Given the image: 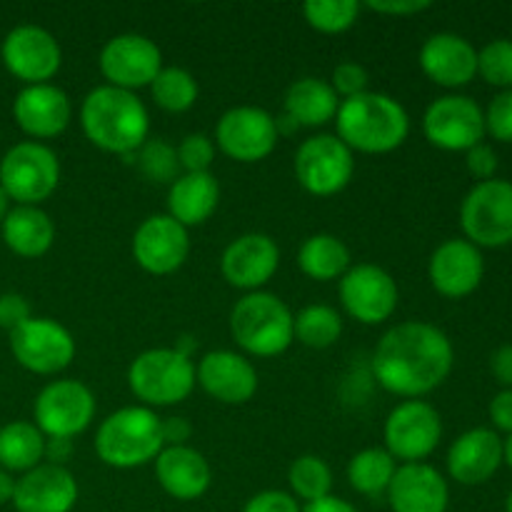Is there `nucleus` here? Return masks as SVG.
Returning a JSON list of instances; mask_svg holds the SVG:
<instances>
[{
    "label": "nucleus",
    "mask_w": 512,
    "mask_h": 512,
    "mask_svg": "<svg viewBox=\"0 0 512 512\" xmlns=\"http://www.w3.org/2000/svg\"><path fill=\"white\" fill-rule=\"evenodd\" d=\"M453 363V343L443 330L425 320H405L375 345L373 375L388 393L420 400L448 380Z\"/></svg>",
    "instance_id": "1"
},
{
    "label": "nucleus",
    "mask_w": 512,
    "mask_h": 512,
    "mask_svg": "<svg viewBox=\"0 0 512 512\" xmlns=\"http://www.w3.org/2000/svg\"><path fill=\"white\" fill-rule=\"evenodd\" d=\"M80 128L98 150L128 158L150 138V115L138 95L103 83L80 103Z\"/></svg>",
    "instance_id": "2"
},
{
    "label": "nucleus",
    "mask_w": 512,
    "mask_h": 512,
    "mask_svg": "<svg viewBox=\"0 0 512 512\" xmlns=\"http://www.w3.org/2000/svg\"><path fill=\"white\" fill-rule=\"evenodd\" d=\"M335 130L353 153L385 155L408 140L410 115L393 95L368 90L358 98L340 100Z\"/></svg>",
    "instance_id": "3"
},
{
    "label": "nucleus",
    "mask_w": 512,
    "mask_h": 512,
    "mask_svg": "<svg viewBox=\"0 0 512 512\" xmlns=\"http://www.w3.org/2000/svg\"><path fill=\"white\" fill-rule=\"evenodd\" d=\"M160 420L145 405H130L110 413L95 433V453L108 468L133 470L155 463L163 445Z\"/></svg>",
    "instance_id": "4"
},
{
    "label": "nucleus",
    "mask_w": 512,
    "mask_h": 512,
    "mask_svg": "<svg viewBox=\"0 0 512 512\" xmlns=\"http://www.w3.org/2000/svg\"><path fill=\"white\" fill-rule=\"evenodd\" d=\"M230 335L253 358H275L293 345L295 315L278 295L245 293L230 310Z\"/></svg>",
    "instance_id": "5"
},
{
    "label": "nucleus",
    "mask_w": 512,
    "mask_h": 512,
    "mask_svg": "<svg viewBox=\"0 0 512 512\" xmlns=\"http://www.w3.org/2000/svg\"><path fill=\"white\" fill-rule=\"evenodd\" d=\"M128 388L145 408H170L193 393L195 365L173 348H150L130 363Z\"/></svg>",
    "instance_id": "6"
},
{
    "label": "nucleus",
    "mask_w": 512,
    "mask_h": 512,
    "mask_svg": "<svg viewBox=\"0 0 512 512\" xmlns=\"http://www.w3.org/2000/svg\"><path fill=\"white\" fill-rule=\"evenodd\" d=\"M60 183V160L45 143H15L0 160V188L15 205H40Z\"/></svg>",
    "instance_id": "7"
},
{
    "label": "nucleus",
    "mask_w": 512,
    "mask_h": 512,
    "mask_svg": "<svg viewBox=\"0 0 512 512\" xmlns=\"http://www.w3.org/2000/svg\"><path fill=\"white\" fill-rule=\"evenodd\" d=\"M460 228L465 240L478 248H503L512 243V183L483 180L473 185L460 205Z\"/></svg>",
    "instance_id": "8"
},
{
    "label": "nucleus",
    "mask_w": 512,
    "mask_h": 512,
    "mask_svg": "<svg viewBox=\"0 0 512 512\" xmlns=\"http://www.w3.org/2000/svg\"><path fill=\"white\" fill-rule=\"evenodd\" d=\"M295 178L305 193L330 198L345 190L355 173V153L338 135L320 133L295 150Z\"/></svg>",
    "instance_id": "9"
},
{
    "label": "nucleus",
    "mask_w": 512,
    "mask_h": 512,
    "mask_svg": "<svg viewBox=\"0 0 512 512\" xmlns=\"http://www.w3.org/2000/svg\"><path fill=\"white\" fill-rule=\"evenodd\" d=\"M385 450L395 463H423L435 453L443 440V420L440 413L425 400H403L390 410L383 428Z\"/></svg>",
    "instance_id": "10"
},
{
    "label": "nucleus",
    "mask_w": 512,
    "mask_h": 512,
    "mask_svg": "<svg viewBox=\"0 0 512 512\" xmlns=\"http://www.w3.org/2000/svg\"><path fill=\"white\" fill-rule=\"evenodd\" d=\"M33 418L45 438L73 440L93 423V390L80 380H53L35 398Z\"/></svg>",
    "instance_id": "11"
},
{
    "label": "nucleus",
    "mask_w": 512,
    "mask_h": 512,
    "mask_svg": "<svg viewBox=\"0 0 512 512\" xmlns=\"http://www.w3.org/2000/svg\"><path fill=\"white\" fill-rule=\"evenodd\" d=\"M278 140L275 118L258 105H235L215 125V145L235 163H260L273 153Z\"/></svg>",
    "instance_id": "12"
},
{
    "label": "nucleus",
    "mask_w": 512,
    "mask_h": 512,
    "mask_svg": "<svg viewBox=\"0 0 512 512\" xmlns=\"http://www.w3.org/2000/svg\"><path fill=\"white\" fill-rule=\"evenodd\" d=\"M10 353L35 375L63 373L75 360V338L53 318H30L10 333Z\"/></svg>",
    "instance_id": "13"
},
{
    "label": "nucleus",
    "mask_w": 512,
    "mask_h": 512,
    "mask_svg": "<svg viewBox=\"0 0 512 512\" xmlns=\"http://www.w3.org/2000/svg\"><path fill=\"white\" fill-rule=\"evenodd\" d=\"M400 290L393 275L373 263L350 265L340 278V303L360 325H380L398 310Z\"/></svg>",
    "instance_id": "14"
},
{
    "label": "nucleus",
    "mask_w": 512,
    "mask_h": 512,
    "mask_svg": "<svg viewBox=\"0 0 512 512\" xmlns=\"http://www.w3.org/2000/svg\"><path fill=\"white\" fill-rule=\"evenodd\" d=\"M423 133L430 145L448 153H468L483 143L485 110L468 95H443L423 115Z\"/></svg>",
    "instance_id": "15"
},
{
    "label": "nucleus",
    "mask_w": 512,
    "mask_h": 512,
    "mask_svg": "<svg viewBox=\"0 0 512 512\" xmlns=\"http://www.w3.org/2000/svg\"><path fill=\"white\" fill-rule=\"evenodd\" d=\"M98 68L105 85L135 93L140 88H150L155 75L163 70V53L145 35L120 33L103 45Z\"/></svg>",
    "instance_id": "16"
},
{
    "label": "nucleus",
    "mask_w": 512,
    "mask_h": 512,
    "mask_svg": "<svg viewBox=\"0 0 512 512\" xmlns=\"http://www.w3.org/2000/svg\"><path fill=\"white\" fill-rule=\"evenodd\" d=\"M0 58L10 75L25 85L50 83L63 65V50L55 35L40 25H15L0 45Z\"/></svg>",
    "instance_id": "17"
},
{
    "label": "nucleus",
    "mask_w": 512,
    "mask_h": 512,
    "mask_svg": "<svg viewBox=\"0 0 512 512\" xmlns=\"http://www.w3.org/2000/svg\"><path fill=\"white\" fill-rule=\"evenodd\" d=\"M190 255L188 228L168 213L150 215L133 235V258L145 273L170 275L185 265Z\"/></svg>",
    "instance_id": "18"
},
{
    "label": "nucleus",
    "mask_w": 512,
    "mask_h": 512,
    "mask_svg": "<svg viewBox=\"0 0 512 512\" xmlns=\"http://www.w3.org/2000/svg\"><path fill=\"white\" fill-rule=\"evenodd\" d=\"M280 268V248L270 235L245 233L228 243L220 255V273L230 288L258 293Z\"/></svg>",
    "instance_id": "19"
},
{
    "label": "nucleus",
    "mask_w": 512,
    "mask_h": 512,
    "mask_svg": "<svg viewBox=\"0 0 512 512\" xmlns=\"http://www.w3.org/2000/svg\"><path fill=\"white\" fill-rule=\"evenodd\" d=\"M13 118L25 135L40 140L58 138L73 120V103L68 93L53 83L25 85L13 100Z\"/></svg>",
    "instance_id": "20"
},
{
    "label": "nucleus",
    "mask_w": 512,
    "mask_h": 512,
    "mask_svg": "<svg viewBox=\"0 0 512 512\" xmlns=\"http://www.w3.org/2000/svg\"><path fill=\"white\" fill-rule=\"evenodd\" d=\"M485 260L478 245L465 238L445 240L435 248L428 263L430 285L438 290L443 298H465L475 293L483 283Z\"/></svg>",
    "instance_id": "21"
},
{
    "label": "nucleus",
    "mask_w": 512,
    "mask_h": 512,
    "mask_svg": "<svg viewBox=\"0 0 512 512\" xmlns=\"http://www.w3.org/2000/svg\"><path fill=\"white\" fill-rule=\"evenodd\" d=\"M195 383L223 405H245L258 393V370L245 355L213 350L200 358Z\"/></svg>",
    "instance_id": "22"
},
{
    "label": "nucleus",
    "mask_w": 512,
    "mask_h": 512,
    "mask_svg": "<svg viewBox=\"0 0 512 512\" xmlns=\"http://www.w3.org/2000/svg\"><path fill=\"white\" fill-rule=\"evenodd\" d=\"M78 480L63 465L40 463L15 480L10 503L18 512H70L78 503Z\"/></svg>",
    "instance_id": "23"
},
{
    "label": "nucleus",
    "mask_w": 512,
    "mask_h": 512,
    "mask_svg": "<svg viewBox=\"0 0 512 512\" xmlns=\"http://www.w3.org/2000/svg\"><path fill=\"white\" fill-rule=\"evenodd\" d=\"M420 68L443 88H463L478 75V50L458 33H435L420 48Z\"/></svg>",
    "instance_id": "24"
},
{
    "label": "nucleus",
    "mask_w": 512,
    "mask_h": 512,
    "mask_svg": "<svg viewBox=\"0 0 512 512\" xmlns=\"http://www.w3.org/2000/svg\"><path fill=\"white\" fill-rule=\"evenodd\" d=\"M385 498L393 512H448L450 488L433 465L408 463L395 470Z\"/></svg>",
    "instance_id": "25"
},
{
    "label": "nucleus",
    "mask_w": 512,
    "mask_h": 512,
    "mask_svg": "<svg viewBox=\"0 0 512 512\" xmlns=\"http://www.w3.org/2000/svg\"><path fill=\"white\" fill-rule=\"evenodd\" d=\"M503 465V440L490 428H473L448 450V473L460 485H483Z\"/></svg>",
    "instance_id": "26"
},
{
    "label": "nucleus",
    "mask_w": 512,
    "mask_h": 512,
    "mask_svg": "<svg viewBox=\"0 0 512 512\" xmlns=\"http://www.w3.org/2000/svg\"><path fill=\"white\" fill-rule=\"evenodd\" d=\"M155 480L170 498L180 503L203 498L213 483V470L205 460L203 453H198L190 445H178V448H163L155 458Z\"/></svg>",
    "instance_id": "27"
},
{
    "label": "nucleus",
    "mask_w": 512,
    "mask_h": 512,
    "mask_svg": "<svg viewBox=\"0 0 512 512\" xmlns=\"http://www.w3.org/2000/svg\"><path fill=\"white\" fill-rule=\"evenodd\" d=\"M220 203V183L213 173H183L168 185V215L183 228L213 218Z\"/></svg>",
    "instance_id": "28"
},
{
    "label": "nucleus",
    "mask_w": 512,
    "mask_h": 512,
    "mask_svg": "<svg viewBox=\"0 0 512 512\" xmlns=\"http://www.w3.org/2000/svg\"><path fill=\"white\" fill-rule=\"evenodd\" d=\"M3 240L20 258H43L55 243V225L40 205H15L0 223Z\"/></svg>",
    "instance_id": "29"
},
{
    "label": "nucleus",
    "mask_w": 512,
    "mask_h": 512,
    "mask_svg": "<svg viewBox=\"0 0 512 512\" xmlns=\"http://www.w3.org/2000/svg\"><path fill=\"white\" fill-rule=\"evenodd\" d=\"M340 98L323 78H300L285 90L283 115L295 128H323L335 120Z\"/></svg>",
    "instance_id": "30"
},
{
    "label": "nucleus",
    "mask_w": 512,
    "mask_h": 512,
    "mask_svg": "<svg viewBox=\"0 0 512 512\" xmlns=\"http://www.w3.org/2000/svg\"><path fill=\"white\" fill-rule=\"evenodd\" d=\"M350 250L338 235L333 233H315L300 245L298 250V268L303 275L318 283H330L340 280L350 270Z\"/></svg>",
    "instance_id": "31"
},
{
    "label": "nucleus",
    "mask_w": 512,
    "mask_h": 512,
    "mask_svg": "<svg viewBox=\"0 0 512 512\" xmlns=\"http://www.w3.org/2000/svg\"><path fill=\"white\" fill-rule=\"evenodd\" d=\"M45 458V435L28 420H13L0 428V468L8 473H28Z\"/></svg>",
    "instance_id": "32"
},
{
    "label": "nucleus",
    "mask_w": 512,
    "mask_h": 512,
    "mask_svg": "<svg viewBox=\"0 0 512 512\" xmlns=\"http://www.w3.org/2000/svg\"><path fill=\"white\" fill-rule=\"evenodd\" d=\"M398 470L393 455L385 448H365L355 453L348 463V483L355 493L375 500L388 493L393 475Z\"/></svg>",
    "instance_id": "33"
},
{
    "label": "nucleus",
    "mask_w": 512,
    "mask_h": 512,
    "mask_svg": "<svg viewBox=\"0 0 512 512\" xmlns=\"http://www.w3.org/2000/svg\"><path fill=\"white\" fill-rule=\"evenodd\" d=\"M198 93L200 88L195 75L178 65H163V70L150 83V95L165 113H188L198 103Z\"/></svg>",
    "instance_id": "34"
},
{
    "label": "nucleus",
    "mask_w": 512,
    "mask_h": 512,
    "mask_svg": "<svg viewBox=\"0 0 512 512\" xmlns=\"http://www.w3.org/2000/svg\"><path fill=\"white\" fill-rule=\"evenodd\" d=\"M343 335V318L330 305H308L295 315V340L305 348H333Z\"/></svg>",
    "instance_id": "35"
},
{
    "label": "nucleus",
    "mask_w": 512,
    "mask_h": 512,
    "mask_svg": "<svg viewBox=\"0 0 512 512\" xmlns=\"http://www.w3.org/2000/svg\"><path fill=\"white\" fill-rule=\"evenodd\" d=\"M290 495L305 500V505L333 495V470L318 455H300L288 468Z\"/></svg>",
    "instance_id": "36"
},
{
    "label": "nucleus",
    "mask_w": 512,
    "mask_h": 512,
    "mask_svg": "<svg viewBox=\"0 0 512 512\" xmlns=\"http://www.w3.org/2000/svg\"><path fill=\"white\" fill-rule=\"evenodd\" d=\"M363 5L355 0H308L303 5L305 23L323 35H340L353 28Z\"/></svg>",
    "instance_id": "37"
},
{
    "label": "nucleus",
    "mask_w": 512,
    "mask_h": 512,
    "mask_svg": "<svg viewBox=\"0 0 512 512\" xmlns=\"http://www.w3.org/2000/svg\"><path fill=\"white\" fill-rule=\"evenodd\" d=\"M133 163L138 165L140 173L150 180V183L170 185L183 175L178 163V153L173 145L163 138H148L140 150L135 153Z\"/></svg>",
    "instance_id": "38"
},
{
    "label": "nucleus",
    "mask_w": 512,
    "mask_h": 512,
    "mask_svg": "<svg viewBox=\"0 0 512 512\" xmlns=\"http://www.w3.org/2000/svg\"><path fill=\"white\" fill-rule=\"evenodd\" d=\"M478 75L490 85L512 88V40L495 38L478 50Z\"/></svg>",
    "instance_id": "39"
},
{
    "label": "nucleus",
    "mask_w": 512,
    "mask_h": 512,
    "mask_svg": "<svg viewBox=\"0 0 512 512\" xmlns=\"http://www.w3.org/2000/svg\"><path fill=\"white\" fill-rule=\"evenodd\" d=\"M183 173H210L215 160V143L205 133H190L175 148Z\"/></svg>",
    "instance_id": "40"
},
{
    "label": "nucleus",
    "mask_w": 512,
    "mask_h": 512,
    "mask_svg": "<svg viewBox=\"0 0 512 512\" xmlns=\"http://www.w3.org/2000/svg\"><path fill=\"white\" fill-rule=\"evenodd\" d=\"M328 83L340 100H348L368 93L370 75L368 70L360 63H355V60H343V63H338L333 68V75H330Z\"/></svg>",
    "instance_id": "41"
},
{
    "label": "nucleus",
    "mask_w": 512,
    "mask_h": 512,
    "mask_svg": "<svg viewBox=\"0 0 512 512\" xmlns=\"http://www.w3.org/2000/svg\"><path fill=\"white\" fill-rule=\"evenodd\" d=\"M485 133H490L500 143H512V88L490 100L485 110Z\"/></svg>",
    "instance_id": "42"
},
{
    "label": "nucleus",
    "mask_w": 512,
    "mask_h": 512,
    "mask_svg": "<svg viewBox=\"0 0 512 512\" xmlns=\"http://www.w3.org/2000/svg\"><path fill=\"white\" fill-rule=\"evenodd\" d=\"M243 512H303V508L285 490H263L245 503Z\"/></svg>",
    "instance_id": "43"
},
{
    "label": "nucleus",
    "mask_w": 512,
    "mask_h": 512,
    "mask_svg": "<svg viewBox=\"0 0 512 512\" xmlns=\"http://www.w3.org/2000/svg\"><path fill=\"white\" fill-rule=\"evenodd\" d=\"M33 318L30 303L20 293H3L0 295V328L13 333L15 328Z\"/></svg>",
    "instance_id": "44"
},
{
    "label": "nucleus",
    "mask_w": 512,
    "mask_h": 512,
    "mask_svg": "<svg viewBox=\"0 0 512 512\" xmlns=\"http://www.w3.org/2000/svg\"><path fill=\"white\" fill-rule=\"evenodd\" d=\"M465 165H468L470 175L478 178V183L493 180L495 170H498V153L488 143H478L465 153Z\"/></svg>",
    "instance_id": "45"
},
{
    "label": "nucleus",
    "mask_w": 512,
    "mask_h": 512,
    "mask_svg": "<svg viewBox=\"0 0 512 512\" xmlns=\"http://www.w3.org/2000/svg\"><path fill=\"white\" fill-rule=\"evenodd\" d=\"M365 8L380 15H395V18H408V15H418L423 10L433 8L430 0H370Z\"/></svg>",
    "instance_id": "46"
},
{
    "label": "nucleus",
    "mask_w": 512,
    "mask_h": 512,
    "mask_svg": "<svg viewBox=\"0 0 512 512\" xmlns=\"http://www.w3.org/2000/svg\"><path fill=\"white\" fill-rule=\"evenodd\" d=\"M488 413L500 433L512 435V390H500V393L490 400Z\"/></svg>",
    "instance_id": "47"
},
{
    "label": "nucleus",
    "mask_w": 512,
    "mask_h": 512,
    "mask_svg": "<svg viewBox=\"0 0 512 512\" xmlns=\"http://www.w3.org/2000/svg\"><path fill=\"white\" fill-rule=\"evenodd\" d=\"M160 433H163L165 448H178V445H188L193 425L185 418H163L160 420Z\"/></svg>",
    "instance_id": "48"
},
{
    "label": "nucleus",
    "mask_w": 512,
    "mask_h": 512,
    "mask_svg": "<svg viewBox=\"0 0 512 512\" xmlns=\"http://www.w3.org/2000/svg\"><path fill=\"white\" fill-rule=\"evenodd\" d=\"M490 370L505 390H512V345H503L490 358Z\"/></svg>",
    "instance_id": "49"
},
{
    "label": "nucleus",
    "mask_w": 512,
    "mask_h": 512,
    "mask_svg": "<svg viewBox=\"0 0 512 512\" xmlns=\"http://www.w3.org/2000/svg\"><path fill=\"white\" fill-rule=\"evenodd\" d=\"M73 455V440L65 438H45V458H48L50 465H63Z\"/></svg>",
    "instance_id": "50"
},
{
    "label": "nucleus",
    "mask_w": 512,
    "mask_h": 512,
    "mask_svg": "<svg viewBox=\"0 0 512 512\" xmlns=\"http://www.w3.org/2000/svg\"><path fill=\"white\" fill-rule=\"evenodd\" d=\"M303 512H358L348 500L335 498V495H328L323 500H315V503H308L303 508Z\"/></svg>",
    "instance_id": "51"
},
{
    "label": "nucleus",
    "mask_w": 512,
    "mask_h": 512,
    "mask_svg": "<svg viewBox=\"0 0 512 512\" xmlns=\"http://www.w3.org/2000/svg\"><path fill=\"white\" fill-rule=\"evenodd\" d=\"M15 493V478L8 473V470L0 468V505L10 503Z\"/></svg>",
    "instance_id": "52"
},
{
    "label": "nucleus",
    "mask_w": 512,
    "mask_h": 512,
    "mask_svg": "<svg viewBox=\"0 0 512 512\" xmlns=\"http://www.w3.org/2000/svg\"><path fill=\"white\" fill-rule=\"evenodd\" d=\"M173 350H178L180 355H185V358L193 360V353H195V350H198V340L190 338V335H183V338H180L178 343L173 345Z\"/></svg>",
    "instance_id": "53"
},
{
    "label": "nucleus",
    "mask_w": 512,
    "mask_h": 512,
    "mask_svg": "<svg viewBox=\"0 0 512 512\" xmlns=\"http://www.w3.org/2000/svg\"><path fill=\"white\" fill-rule=\"evenodd\" d=\"M8 210H10V198H8V193H5V190L0 188V223H3V220H5Z\"/></svg>",
    "instance_id": "54"
},
{
    "label": "nucleus",
    "mask_w": 512,
    "mask_h": 512,
    "mask_svg": "<svg viewBox=\"0 0 512 512\" xmlns=\"http://www.w3.org/2000/svg\"><path fill=\"white\" fill-rule=\"evenodd\" d=\"M503 463H508L512 468V435H508V440L503 443Z\"/></svg>",
    "instance_id": "55"
},
{
    "label": "nucleus",
    "mask_w": 512,
    "mask_h": 512,
    "mask_svg": "<svg viewBox=\"0 0 512 512\" xmlns=\"http://www.w3.org/2000/svg\"><path fill=\"white\" fill-rule=\"evenodd\" d=\"M505 510H508V512H512V490H510L508 500H505Z\"/></svg>",
    "instance_id": "56"
}]
</instances>
